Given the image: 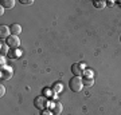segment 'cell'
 I'll return each mask as SVG.
<instances>
[{
	"label": "cell",
	"mask_w": 121,
	"mask_h": 115,
	"mask_svg": "<svg viewBox=\"0 0 121 115\" xmlns=\"http://www.w3.org/2000/svg\"><path fill=\"white\" fill-rule=\"evenodd\" d=\"M69 87L73 92H79L83 87V82L79 76H73L69 80Z\"/></svg>",
	"instance_id": "obj_1"
},
{
	"label": "cell",
	"mask_w": 121,
	"mask_h": 115,
	"mask_svg": "<svg viewBox=\"0 0 121 115\" xmlns=\"http://www.w3.org/2000/svg\"><path fill=\"white\" fill-rule=\"evenodd\" d=\"M7 46H9L11 48H15L16 50L19 46H20V39L15 36V35H9L7 38Z\"/></svg>",
	"instance_id": "obj_2"
},
{
	"label": "cell",
	"mask_w": 121,
	"mask_h": 115,
	"mask_svg": "<svg viewBox=\"0 0 121 115\" xmlns=\"http://www.w3.org/2000/svg\"><path fill=\"white\" fill-rule=\"evenodd\" d=\"M46 103H47V100H46L44 96H36L35 100H34L35 107L39 108V110H44V108H46Z\"/></svg>",
	"instance_id": "obj_3"
},
{
	"label": "cell",
	"mask_w": 121,
	"mask_h": 115,
	"mask_svg": "<svg viewBox=\"0 0 121 115\" xmlns=\"http://www.w3.org/2000/svg\"><path fill=\"white\" fill-rule=\"evenodd\" d=\"M12 74H13L12 68H9V67L1 68V79H3V80H8V79H11Z\"/></svg>",
	"instance_id": "obj_4"
},
{
	"label": "cell",
	"mask_w": 121,
	"mask_h": 115,
	"mask_svg": "<svg viewBox=\"0 0 121 115\" xmlns=\"http://www.w3.org/2000/svg\"><path fill=\"white\" fill-rule=\"evenodd\" d=\"M71 72L74 74V76H79L82 72V66L81 64H78V63H74L73 66H71Z\"/></svg>",
	"instance_id": "obj_5"
},
{
	"label": "cell",
	"mask_w": 121,
	"mask_h": 115,
	"mask_svg": "<svg viewBox=\"0 0 121 115\" xmlns=\"http://www.w3.org/2000/svg\"><path fill=\"white\" fill-rule=\"evenodd\" d=\"M9 32H11V30H9V27L7 26H0V38H8L9 36Z\"/></svg>",
	"instance_id": "obj_6"
},
{
	"label": "cell",
	"mask_w": 121,
	"mask_h": 115,
	"mask_svg": "<svg viewBox=\"0 0 121 115\" xmlns=\"http://www.w3.org/2000/svg\"><path fill=\"white\" fill-rule=\"evenodd\" d=\"M9 30H11V34L12 35L17 36V35L22 32V27H20V24H12V26L9 27Z\"/></svg>",
	"instance_id": "obj_7"
},
{
	"label": "cell",
	"mask_w": 121,
	"mask_h": 115,
	"mask_svg": "<svg viewBox=\"0 0 121 115\" xmlns=\"http://www.w3.org/2000/svg\"><path fill=\"white\" fill-rule=\"evenodd\" d=\"M62 110H63V107H62V104H60L59 102L54 103V106H52V114H55V115H60Z\"/></svg>",
	"instance_id": "obj_8"
},
{
	"label": "cell",
	"mask_w": 121,
	"mask_h": 115,
	"mask_svg": "<svg viewBox=\"0 0 121 115\" xmlns=\"http://www.w3.org/2000/svg\"><path fill=\"white\" fill-rule=\"evenodd\" d=\"M13 5H15L13 0H3L1 1V7L3 8H13Z\"/></svg>",
	"instance_id": "obj_9"
},
{
	"label": "cell",
	"mask_w": 121,
	"mask_h": 115,
	"mask_svg": "<svg viewBox=\"0 0 121 115\" xmlns=\"http://www.w3.org/2000/svg\"><path fill=\"white\" fill-rule=\"evenodd\" d=\"M93 5H94L95 8L102 9V8H105V5H106V1H97V0H94V1H93Z\"/></svg>",
	"instance_id": "obj_10"
},
{
	"label": "cell",
	"mask_w": 121,
	"mask_h": 115,
	"mask_svg": "<svg viewBox=\"0 0 121 115\" xmlns=\"http://www.w3.org/2000/svg\"><path fill=\"white\" fill-rule=\"evenodd\" d=\"M83 84L87 86V87H90V86L94 84V80H93V78H85V79H82Z\"/></svg>",
	"instance_id": "obj_11"
},
{
	"label": "cell",
	"mask_w": 121,
	"mask_h": 115,
	"mask_svg": "<svg viewBox=\"0 0 121 115\" xmlns=\"http://www.w3.org/2000/svg\"><path fill=\"white\" fill-rule=\"evenodd\" d=\"M83 74L86 75V78H93V71H91V70H86Z\"/></svg>",
	"instance_id": "obj_12"
},
{
	"label": "cell",
	"mask_w": 121,
	"mask_h": 115,
	"mask_svg": "<svg viewBox=\"0 0 121 115\" xmlns=\"http://www.w3.org/2000/svg\"><path fill=\"white\" fill-rule=\"evenodd\" d=\"M8 55L11 56V58H16V56L19 55V50H16V52H8Z\"/></svg>",
	"instance_id": "obj_13"
},
{
	"label": "cell",
	"mask_w": 121,
	"mask_h": 115,
	"mask_svg": "<svg viewBox=\"0 0 121 115\" xmlns=\"http://www.w3.org/2000/svg\"><path fill=\"white\" fill-rule=\"evenodd\" d=\"M22 4H32V0H20Z\"/></svg>",
	"instance_id": "obj_14"
},
{
	"label": "cell",
	"mask_w": 121,
	"mask_h": 115,
	"mask_svg": "<svg viewBox=\"0 0 121 115\" xmlns=\"http://www.w3.org/2000/svg\"><path fill=\"white\" fill-rule=\"evenodd\" d=\"M1 52H3V54L8 52V51H7V46H5V44H3V43H1Z\"/></svg>",
	"instance_id": "obj_15"
},
{
	"label": "cell",
	"mask_w": 121,
	"mask_h": 115,
	"mask_svg": "<svg viewBox=\"0 0 121 115\" xmlns=\"http://www.w3.org/2000/svg\"><path fill=\"white\" fill-rule=\"evenodd\" d=\"M4 92H5V88L3 87V84H1V86H0V95L3 96V95H4Z\"/></svg>",
	"instance_id": "obj_16"
},
{
	"label": "cell",
	"mask_w": 121,
	"mask_h": 115,
	"mask_svg": "<svg viewBox=\"0 0 121 115\" xmlns=\"http://www.w3.org/2000/svg\"><path fill=\"white\" fill-rule=\"evenodd\" d=\"M52 90H54V91H59V90H60V84H54Z\"/></svg>",
	"instance_id": "obj_17"
},
{
	"label": "cell",
	"mask_w": 121,
	"mask_h": 115,
	"mask_svg": "<svg viewBox=\"0 0 121 115\" xmlns=\"http://www.w3.org/2000/svg\"><path fill=\"white\" fill-rule=\"evenodd\" d=\"M0 62H1V66H4L5 64V59L3 58V56H0Z\"/></svg>",
	"instance_id": "obj_18"
},
{
	"label": "cell",
	"mask_w": 121,
	"mask_h": 115,
	"mask_svg": "<svg viewBox=\"0 0 121 115\" xmlns=\"http://www.w3.org/2000/svg\"><path fill=\"white\" fill-rule=\"evenodd\" d=\"M42 115H50V112H48V111H43V112H42Z\"/></svg>",
	"instance_id": "obj_19"
},
{
	"label": "cell",
	"mask_w": 121,
	"mask_h": 115,
	"mask_svg": "<svg viewBox=\"0 0 121 115\" xmlns=\"http://www.w3.org/2000/svg\"><path fill=\"white\" fill-rule=\"evenodd\" d=\"M52 115H55V114H52Z\"/></svg>",
	"instance_id": "obj_20"
}]
</instances>
